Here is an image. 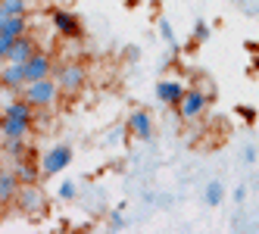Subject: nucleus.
I'll list each match as a JSON object with an SVG mask.
<instances>
[{
  "label": "nucleus",
  "mask_w": 259,
  "mask_h": 234,
  "mask_svg": "<svg viewBox=\"0 0 259 234\" xmlns=\"http://www.w3.org/2000/svg\"><path fill=\"white\" fill-rule=\"evenodd\" d=\"M19 97H25L34 110H53L57 100L63 97V91H60L57 78H41V81H25Z\"/></svg>",
  "instance_id": "obj_1"
},
{
  "label": "nucleus",
  "mask_w": 259,
  "mask_h": 234,
  "mask_svg": "<svg viewBox=\"0 0 259 234\" xmlns=\"http://www.w3.org/2000/svg\"><path fill=\"white\" fill-rule=\"evenodd\" d=\"M53 78H57L60 91H63L66 97H75V94L84 91V84H88V69H84L81 63H63V66H57Z\"/></svg>",
  "instance_id": "obj_2"
},
{
  "label": "nucleus",
  "mask_w": 259,
  "mask_h": 234,
  "mask_svg": "<svg viewBox=\"0 0 259 234\" xmlns=\"http://www.w3.org/2000/svg\"><path fill=\"white\" fill-rule=\"evenodd\" d=\"M16 206H19L22 215H28V219H44L47 212V197L38 184H22L19 194H16Z\"/></svg>",
  "instance_id": "obj_3"
},
{
  "label": "nucleus",
  "mask_w": 259,
  "mask_h": 234,
  "mask_svg": "<svg viewBox=\"0 0 259 234\" xmlns=\"http://www.w3.org/2000/svg\"><path fill=\"white\" fill-rule=\"evenodd\" d=\"M209 94L206 91H200V87H188L184 91V97H181V103L175 106V113H178V119H184V122H197L203 113H206V106H209Z\"/></svg>",
  "instance_id": "obj_4"
},
{
  "label": "nucleus",
  "mask_w": 259,
  "mask_h": 234,
  "mask_svg": "<svg viewBox=\"0 0 259 234\" xmlns=\"http://www.w3.org/2000/svg\"><path fill=\"white\" fill-rule=\"evenodd\" d=\"M72 159H75V153H72L69 144H57V147L44 150V156H41V172L44 175H60V172H66L72 166Z\"/></svg>",
  "instance_id": "obj_5"
},
{
  "label": "nucleus",
  "mask_w": 259,
  "mask_h": 234,
  "mask_svg": "<svg viewBox=\"0 0 259 234\" xmlns=\"http://www.w3.org/2000/svg\"><path fill=\"white\" fill-rule=\"evenodd\" d=\"M25 66V81H41V78H53V72H57V66H53V57L44 50H38L31 60L22 63Z\"/></svg>",
  "instance_id": "obj_6"
},
{
  "label": "nucleus",
  "mask_w": 259,
  "mask_h": 234,
  "mask_svg": "<svg viewBox=\"0 0 259 234\" xmlns=\"http://www.w3.org/2000/svg\"><path fill=\"white\" fill-rule=\"evenodd\" d=\"M50 22L57 28V34H63V38H81V19L72 10H53Z\"/></svg>",
  "instance_id": "obj_7"
},
{
  "label": "nucleus",
  "mask_w": 259,
  "mask_h": 234,
  "mask_svg": "<svg viewBox=\"0 0 259 234\" xmlns=\"http://www.w3.org/2000/svg\"><path fill=\"white\" fill-rule=\"evenodd\" d=\"M184 91H188V84L178 81V78H162V81H156V100L162 106H169V110H175V106L181 103Z\"/></svg>",
  "instance_id": "obj_8"
},
{
  "label": "nucleus",
  "mask_w": 259,
  "mask_h": 234,
  "mask_svg": "<svg viewBox=\"0 0 259 234\" xmlns=\"http://www.w3.org/2000/svg\"><path fill=\"white\" fill-rule=\"evenodd\" d=\"M13 172H16V178H19V184H38L41 178H44L41 163H34L31 153H25V156H19V159H13Z\"/></svg>",
  "instance_id": "obj_9"
},
{
  "label": "nucleus",
  "mask_w": 259,
  "mask_h": 234,
  "mask_svg": "<svg viewBox=\"0 0 259 234\" xmlns=\"http://www.w3.org/2000/svg\"><path fill=\"white\" fill-rule=\"evenodd\" d=\"M125 131H132L138 141H150L153 137V116L147 110H135L125 119Z\"/></svg>",
  "instance_id": "obj_10"
},
{
  "label": "nucleus",
  "mask_w": 259,
  "mask_h": 234,
  "mask_svg": "<svg viewBox=\"0 0 259 234\" xmlns=\"http://www.w3.org/2000/svg\"><path fill=\"white\" fill-rule=\"evenodd\" d=\"M22 84H25V66L7 60V66L0 69V87H7L10 94H19V91H22Z\"/></svg>",
  "instance_id": "obj_11"
},
{
  "label": "nucleus",
  "mask_w": 259,
  "mask_h": 234,
  "mask_svg": "<svg viewBox=\"0 0 259 234\" xmlns=\"http://www.w3.org/2000/svg\"><path fill=\"white\" fill-rule=\"evenodd\" d=\"M38 50H41V47H38V41H34L31 34L25 31V34H19V38L13 41V47H10V57H7V60H10V63H25V60H31Z\"/></svg>",
  "instance_id": "obj_12"
},
{
  "label": "nucleus",
  "mask_w": 259,
  "mask_h": 234,
  "mask_svg": "<svg viewBox=\"0 0 259 234\" xmlns=\"http://www.w3.org/2000/svg\"><path fill=\"white\" fill-rule=\"evenodd\" d=\"M19 178H16L13 169H4L0 166V206H10L16 203V194H19Z\"/></svg>",
  "instance_id": "obj_13"
},
{
  "label": "nucleus",
  "mask_w": 259,
  "mask_h": 234,
  "mask_svg": "<svg viewBox=\"0 0 259 234\" xmlns=\"http://www.w3.org/2000/svg\"><path fill=\"white\" fill-rule=\"evenodd\" d=\"M4 116H10V119H19V122H28V125H34V106H31L25 97H19V100H10V103L4 106Z\"/></svg>",
  "instance_id": "obj_14"
},
{
  "label": "nucleus",
  "mask_w": 259,
  "mask_h": 234,
  "mask_svg": "<svg viewBox=\"0 0 259 234\" xmlns=\"http://www.w3.org/2000/svg\"><path fill=\"white\" fill-rule=\"evenodd\" d=\"M0 134L4 137H28L31 134V125L28 122H19V119H10L0 113Z\"/></svg>",
  "instance_id": "obj_15"
},
{
  "label": "nucleus",
  "mask_w": 259,
  "mask_h": 234,
  "mask_svg": "<svg viewBox=\"0 0 259 234\" xmlns=\"http://www.w3.org/2000/svg\"><path fill=\"white\" fill-rule=\"evenodd\" d=\"M28 31V19L25 16H7L4 22H0V34H10V38H19V34Z\"/></svg>",
  "instance_id": "obj_16"
},
{
  "label": "nucleus",
  "mask_w": 259,
  "mask_h": 234,
  "mask_svg": "<svg viewBox=\"0 0 259 234\" xmlns=\"http://www.w3.org/2000/svg\"><path fill=\"white\" fill-rule=\"evenodd\" d=\"M0 150H4V156H10V159H19V156H25V153H28L25 137H4Z\"/></svg>",
  "instance_id": "obj_17"
},
{
  "label": "nucleus",
  "mask_w": 259,
  "mask_h": 234,
  "mask_svg": "<svg viewBox=\"0 0 259 234\" xmlns=\"http://www.w3.org/2000/svg\"><path fill=\"white\" fill-rule=\"evenodd\" d=\"M28 0H0V13L4 16H28Z\"/></svg>",
  "instance_id": "obj_18"
},
{
  "label": "nucleus",
  "mask_w": 259,
  "mask_h": 234,
  "mask_svg": "<svg viewBox=\"0 0 259 234\" xmlns=\"http://www.w3.org/2000/svg\"><path fill=\"white\" fill-rule=\"evenodd\" d=\"M203 197H206L209 206H219L222 200H225V188H222V181H209V184H206V194H203Z\"/></svg>",
  "instance_id": "obj_19"
},
{
  "label": "nucleus",
  "mask_w": 259,
  "mask_h": 234,
  "mask_svg": "<svg viewBox=\"0 0 259 234\" xmlns=\"http://www.w3.org/2000/svg\"><path fill=\"white\" fill-rule=\"evenodd\" d=\"M159 34H162V41H165V44H169V47H172L175 53L181 50V47H178V41H175V31H172V25H169V19H159Z\"/></svg>",
  "instance_id": "obj_20"
},
{
  "label": "nucleus",
  "mask_w": 259,
  "mask_h": 234,
  "mask_svg": "<svg viewBox=\"0 0 259 234\" xmlns=\"http://www.w3.org/2000/svg\"><path fill=\"white\" fill-rule=\"evenodd\" d=\"M209 34H212L209 22H203V19L194 22V41H197V44H206V41H209Z\"/></svg>",
  "instance_id": "obj_21"
},
{
  "label": "nucleus",
  "mask_w": 259,
  "mask_h": 234,
  "mask_svg": "<svg viewBox=\"0 0 259 234\" xmlns=\"http://www.w3.org/2000/svg\"><path fill=\"white\" fill-rule=\"evenodd\" d=\"M78 197V184L75 181H63L60 184V200H75Z\"/></svg>",
  "instance_id": "obj_22"
},
{
  "label": "nucleus",
  "mask_w": 259,
  "mask_h": 234,
  "mask_svg": "<svg viewBox=\"0 0 259 234\" xmlns=\"http://www.w3.org/2000/svg\"><path fill=\"white\" fill-rule=\"evenodd\" d=\"M106 228H109V231H125V215H122V209L109 215V225H106Z\"/></svg>",
  "instance_id": "obj_23"
},
{
  "label": "nucleus",
  "mask_w": 259,
  "mask_h": 234,
  "mask_svg": "<svg viewBox=\"0 0 259 234\" xmlns=\"http://www.w3.org/2000/svg\"><path fill=\"white\" fill-rule=\"evenodd\" d=\"M13 41H16V38H10V34H0V60H7V57H10Z\"/></svg>",
  "instance_id": "obj_24"
},
{
  "label": "nucleus",
  "mask_w": 259,
  "mask_h": 234,
  "mask_svg": "<svg viewBox=\"0 0 259 234\" xmlns=\"http://www.w3.org/2000/svg\"><path fill=\"white\" fill-rule=\"evenodd\" d=\"M237 116L247 119V122H253V119H256V110H250V106H237Z\"/></svg>",
  "instance_id": "obj_25"
},
{
  "label": "nucleus",
  "mask_w": 259,
  "mask_h": 234,
  "mask_svg": "<svg viewBox=\"0 0 259 234\" xmlns=\"http://www.w3.org/2000/svg\"><path fill=\"white\" fill-rule=\"evenodd\" d=\"M247 200V188L240 184V188H234V203H244Z\"/></svg>",
  "instance_id": "obj_26"
},
{
  "label": "nucleus",
  "mask_w": 259,
  "mask_h": 234,
  "mask_svg": "<svg viewBox=\"0 0 259 234\" xmlns=\"http://www.w3.org/2000/svg\"><path fill=\"white\" fill-rule=\"evenodd\" d=\"M244 50H250V53H259V41H247V44H244Z\"/></svg>",
  "instance_id": "obj_27"
},
{
  "label": "nucleus",
  "mask_w": 259,
  "mask_h": 234,
  "mask_svg": "<svg viewBox=\"0 0 259 234\" xmlns=\"http://www.w3.org/2000/svg\"><path fill=\"white\" fill-rule=\"evenodd\" d=\"M244 159H247V163H256V150H253V147H250V150H247V153H244Z\"/></svg>",
  "instance_id": "obj_28"
},
{
  "label": "nucleus",
  "mask_w": 259,
  "mask_h": 234,
  "mask_svg": "<svg viewBox=\"0 0 259 234\" xmlns=\"http://www.w3.org/2000/svg\"><path fill=\"white\" fill-rule=\"evenodd\" d=\"M0 156H4V150H0Z\"/></svg>",
  "instance_id": "obj_29"
}]
</instances>
